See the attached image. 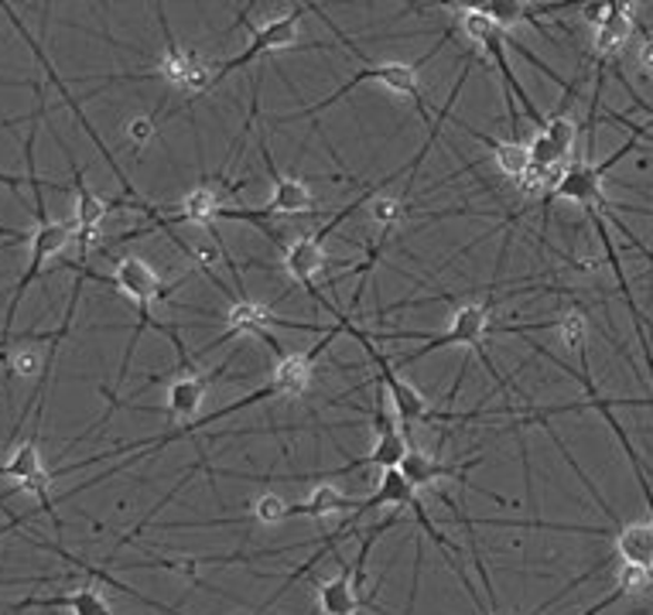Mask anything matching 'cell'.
<instances>
[{
    "mask_svg": "<svg viewBox=\"0 0 653 615\" xmlns=\"http://www.w3.org/2000/svg\"><path fill=\"white\" fill-rule=\"evenodd\" d=\"M458 28H462V34L465 38H473L476 44H483V52L493 59V66L499 69V76H503V82H506V107H509V120H513V127H517V103L524 107V113L537 123V130L544 127V117L537 113V107H534V100L524 92V86L517 82V76H513V69H509V62H506V31L486 14V11H469V14H462V21H458Z\"/></svg>",
    "mask_w": 653,
    "mask_h": 615,
    "instance_id": "obj_1",
    "label": "cell"
},
{
    "mask_svg": "<svg viewBox=\"0 0 653 615\" xmlns=\"http://www.w3.org/2000/svg\"><path fill=\"white\" fill-rule=\"evenodd\" d=\"M428 62V59H425ZM422 62V66H425ZM422 66H410V62H377V66H363L356 76H349V82H343L333 97H325V100H318L315 107H308V110H301L298 117H315V113H325L329 107H336L339 100H346L353 89H359L363 82H380V86H387L390 92H400V97H410V100H417L425 107V92H422V76H417V69Z\"/></svg>",
    "mask_w": 653,
    "mask_h": 615,
    "instance_id": "obj_2",
    "label": "cell"
},
{
    "mask_svg": "<svg viewBox=\"0 0 653 615\" xmlns=\"http://www.w3.org/2000/svg\"><path fill=\"white\" fill-rule=\"evenodd\" d=\"M264 165L274 178V188H270V202L264 209H222L219 219H244V222H264L270 216H305V212H315V196L311 188L301 181V178H291V175H281L274 168L267 148H264Z\"/></svg>",
    "mask_w": 653,
    "mask_h": 615,
    "instance_id": "obj_3",
    "label": "cell"
},
{
    "mask_svg": "<svg viewBox=\"0 0 653 615\" xmlns=\"http://www.w3.org/2000/svg\"><path fill=\"white\" fill-rule=\"evenodd\" d=\"M343 318V328L346 333H353L356 339H359V346L366 349V356L377 363V380L387 387V394H390V404H394V417L400 420V424H410V420H432V417H438L435 410H432V400L422 394V390H414L407 380H400L397 376V369H394V363L384 356V353H377L373 349V343L363 336V333H356V328L349 325V318L346 315H339Z\"/></svg>",
    "mask_w": 653,
    "mask_h": 615,
    "instance_id": "obj_4",
    "label": "cell"
},
{
    "mask_svg": "<svg viewBox=\"0 0 653 615\" xmlns=\"http://www.w3.org/2000/svg\"><path fill=\"white\" fill-rule=\"evenodd\" d=\"M165 34H168V31H165ZM155 76H158L161 82H168L171 89L185 92V97H202V92H209V89L216 86V69H212V62H209L202 52L185 49V44L171 41V34H168V49H165V56H161L158 66H155Z\"/></svg>",
    "mask_w": 653,
    "mask_h": 615,
    "instance_id": "obj_5",
    "label": "cell"
},
{
    "mask_svg": "<svg viewBox=\"0 0 653 615\" xmlns=\"http://www.w3.org/2000/svg\"><path fill=\"white\" fill-rule=\"evenodd\" d=\"M489 311H493V301H469L462 305L445 333L438 336H428L422 346H417V353L404 356L400 363H417V359H428L435 356L438 349H452V346H469V349H479L486 333H489Z\"/></svg>",
    "mask_w": 653,
    "mask_h": 615,
    "instance_id": "obj_6",
    "label": "cell"
},
{
    "mask_svg": "<svg viewBox=\"0 0 653 615\" xmlns=\"http://www.w3.org/2000/svg\"><path fill=\"white\" fill-rule=\"evenodd\" d=\"M633 148H636V140H626V145H623L620 151H613L602 165H588V161L568 165L565 175H562V181H557V188L551 192V202H554V199H568V202H578V206H585V209L605 206L602 178L610 175V171L616 168V161H623Z\"/></svg>",
    "mask_w": 653,
    "mask_h": 615,
    "instance_id": "obj_7",
    "label": "cell"
},
{
    "mask_svg": "<svg viewBox=\"0 0 653 615\" xmlns=\"http://www.w3.org/2000/svg\"><path fill=\"white\" fill-rule=\"evenodd\" d=\"M305 11H308V8H295V11H288V14H281V18H274V21H267V24H260V28H250L254 38H250L247 49H244L237 59H229V62H222V66L216 69V86L226 82L229 72H240L244 66H250L254 59H260L264 52H274V49H295V41H298V24H301V14H305Z\"/></svg>",
    "mask_w": 653,
    "mask_h": 615,
    "instance_id": "obj_8",
    "label": "cell"
},
{
    "mask_svg": "<svg viewBox=\"0 0 653 615\" xmlns=\"http://www.w3.org/2000/svg\"><path fill=\"white\" fill-rule=\"evenodd\" d=\"M339 333H346L343 318H339L336 328H329V336H325L311 353H281V349H277V363L270 369V387H274V394L277 397H301V394H308L311 384H315V359H318V353L329 349Z\"/></svg>",
    "mask_w": 653,
    "mask_h": 615,
    "instance_id": "obj_9",
    "label": "cell"
},
{
    "mask_svg": "<svg viewBox=\"0 0 653 615\" xmlns=\"http://www.w3.org/2000/svg\"><path fill=\"white\" fill-rule=\"evenodd\" d=\"M222 376V366L212 369V373H202L196 366H185L181 376H175V380L165 387V410L175 417V420H192L199 414V407L206 404L209 397V387Z\"/></svg>",
    "mask_w": 653,
    "mask_h": 615,
    "instance_id": "obj_10",
    "label": "cell"
},
{
    "mask_svg": "<svg viewBox=\"0 0 653 615\" xmlns=\"http://www.w3.org/2000/svg\"><path fill=\"white\" fill-rule=\"evenodd\" d=\"M72 178H76V216H72L76 244H79V260H86L92 244H97V236H100L107 216H110V209H113V202H107L100 192H92V188L82 181L79 168H72Z\"/></svg>",
    "mask_w": 653,
    "mask_h": 615,
    "instance_id": "obj_11",
    "label": "cell"
},
{
    "mask_svg": "<svg viewBox=\"0 0 653 615\" xmlns=\"http://www.w3.org/2000/svg\"><path fill=\"white\" fill-rule=\"evenodd\" d=\"M277 325L274 311L264 305V301H250V298H240L237 305H229L226 311V321H222V336L209 343V349H219L226 346L229 339H244V336H267V328Z\"/></svg>",
    "mask_w": 653,
    "mask_h": 615,
    "instance_id": "obj_12",
    "label": "cell"
},
{
    "mask_svg": "<svg viewBox=\"0 0 653 615\" xmlns=\"http://www.w3.org/2000/svg\"><path fill=\"white\" fill-rule=\"evenodd\" d=\"M407 455V432L397 428L394 417L387 414V404L377 400V442H373L369 455L359 458L356 465H366V468H397Z\"/></svg>",
    "mask_w": 653,
    "mask_h": 615,
    "instance_id": "obj_13",
    "label": "cell"
},
{
    "mask_svg": "<svg viewBox=\"0 0 653 615\" xmlns=\"http://www.w3.org/2000/svg\"><path fill=\"white\" fill-rule=\"evenodd\" d=\"M21 608H66V612H72V615H113L107 595H103L97 585H82V588H76V592L52 595V598H24V602H18L11 612H21Z\"/></svg>",
    "mask_w": 653,
    "mask_h": 615,
    "instance_id": "obj_14",
    "label": "cell"
},
{
    "mask_svg": "<svg viewBox=\"0 0 653 615\" xmlns=\"http://www.w3.org/2000/svg\"><path fill=\"white\" fill-rule=\"evenodd\" d=\"M285 270H288L291 280H298V284H305V288H311V284L325 270V250H321L318 236H298L295 244H288V250H285Z\"/></svg>",
    "mask_w": 653,
    "mask_h": 615,
    "instance_id": "obj_15",
    "label": "cell"
},
{
    "mask_svg": "<svg viewBox=\"0 0 653 615\" xmlns=\"http://www.w3.org/2000/svg\"><path fill=\"white\" fill-rule=\"evenodd\" d=\"M397 468L404 472L407 483L417 493H422V489H435V483H442V479H462V472L452 462H438L428 452H417V448H407V455H404V462Z\"/></svg>",
    "mask_w": 653,
    "mask_h": 615,
    "instance_id": "obj_16",
    "label": "cell"
},
{
    "mask_svg": "<svg viewBox=\"0 0 653 615\" xmlns=\"http://www.w3.org/2000/svg\"><path fill=\"white\" fill-rule=\"evenodd\" d=\"M359 499L343 493L339 486H315L301 503H291V516H311V519H325V516H339V513H356Z\"/></svg>",
    "mask_w": 653,
    "mask_h": 615,
    "instance_id": "obj_17",
    "label": "cell"
},
{
    "mask_svg": "<svg viewBox=\"0 0 653 615\" xmlns=\"http://www.w3.org/2000/svg\"><path fill=\"white\" fill-rule=\"evenodd\" d=\"M616 554L623 564L646 567L653 575V519H633L616 530Z\"/></svg>",
    "mask_w": 653,
    "mask_h": 615,
    "instance_id": "obj_18",
    "label": "cell"
},
{
    "mask_svg": "<svg viewBox=\"0 0 653 615\" xmlns=\"http://www.w3.org/2000/svg\"><path fill=\"white\" fill-rule=\"evenodd\" d=\"M359 605H363V598L356 592L353 567H343L339 575H333L329 582L318 585V608H321V615H356Z\"/></svg>",
    "mask_w": 653,
    "mask_h": 615,
    "instance_id": "obj_19",
    "label": "cell"
},
{
    "mask_svg": "<svg viewBox=\"0 0 653 615\" xmlns=\"http://www.w3.org/2000/svg\"><path fill=\"white\" fill-rule=\"evenodd\" d=\"M476 137L493 151V165H496L506 178L521 181V178L531 171V145H527V140H493V137H486V133H476Z\"/></svg>",
    "mask_w": 653,
    "mask_h": 615,
    "instance_id": "obj_20",
    "label": "cell"
},
{
    "mask_svg": "<svg viewBox=\"0 0 653 615\" xmlns=\"http://www.w3.org/2000/svg\"><path fill=\"white\" fill-rule=\"evenodd\" d=\"M222 196L212 185H196L189 196L178 206V222H192V226H212L222 212Z\"/></svg>",
    "mask_w": 653,
    "mask_h": 615,
    "instance_id": "obj_21",
    "label": "cell"
},
{
    "mask_svg": "<svg viewBox=\"0 0 653 615\" xmlns=\"http://www.w3.org/2000/svg\"><path fill=\"white\" fill-rule=\"evenodd\" d=\"M369 219L380 226V232L387 236L394 226H400L407 219V202L400 196H373L369 199Z\"/></svg>",
    "mask_w": 653,
    "mask_h": 615,
    "instance_id": "obj_22",
    "label": "cell"
},
{
    "mask_svg": "<svg viewBox=\"0 0 653 615\" xmlns=\"http://www.w3.org/2000/svg\"><path fill=\"white\" fill-rule=\"evenodd\" d=\"M551 140H554V145L557 148H562L568 158H572V151H575V140H578V123L568 117V110H562V107H557L551 117H544V127H541Z\"/></svg>",
    "mask_w": 653,
    "mask_h": 615,
    "instance_id": "obj_23",
    "label": "cell"
},
{
    "mask_svg": "<svg viewBox=\"0 0 653 615\" xmlns=\"http://www.w3.org/2000/svg\"><path fill=\"white\" fill-rule=\"evenodd\" d=\"M250 519H257L264 527H277V524H285V519H291V503H285V496H277V493H260L250 506Z\"/></svg>",
    "mask_w": 653,
    "mask_h": 615,
    "instance_id": "obj_24",
    "label": "cell"
},
{
    "mask_svg": "<svg viewBox=\"0 0 653 615\" xmlns=\"http://www.w3.org/2000/svg\"><path fill=\"white\" fill-rule=\"evenodd\" d=\"M486 14H489L503 31L517 28V24H524V21L534 24V14H531V8H527V0H489V4H486Z\"/></svg>",
    "mask_w": 653,
    "mask_h": 615,
    "instance_id": "obj_25",
    "label": "cell"
},
{
    "mask_svg": "<svg viewBox=\"0 0 653 615\" xmlns=\"http://www.w3.org/2000/svg\"><path fill=\"white\" fill-rule=\"evenodd\" d=\"M554 328H557V336H562L565 349H572V353H582L585 349V343H588V318L582 311L562 315Z\"/></svg>",
    "mask_w": 653,
    "mask_h": 615,
    "instance_id": "obj_26",
    "label": "cell"
},
{
    "mask_svg": "<svg viewBox=\"0 0 653 615\" xmlns=\"http://www.w3.org/2000/svg\"><path fill=\"white\" fill-rule=\"evenodd\" d=\"M650 582H653V575L646 572V567H636V564H623V567H620V575H616V585H620L626 595H636V592L650 588Z\"/></svg>",
    "mask_w": 653,
    "mask_h": 615,
    "instance_id": "obj_27",
    "label": "cell"
},
{
    "mask_svg": "<svg viewBox=\"0 0 653 615\" xmlns=\"http://www.w3.org/2000/svg\"><path fill=\"white\" fill-rule=\"evenodd\" d=\"M155 117H133L130 123H127V140H130V148L133 151H145L151 140H155Z\"/></svg>",
    "mask_w": 653,
    "mask_h": 615,
    "instance_id": "obj_28",
    "label": "cell"
},
{
    "mask_svg": "<svg viewBox=\"0 0 653 615\" xmlns=\"http://www.w3.org/2000/svg\"><path fill=\"white\" fill-rule=\"evenodd\" d=\"M636 62H640V69H643V72H650V76H653V34H646V38L640 41V49H636Z\"/></svg>",
    "mask_w": 653,
    "mask_h": 615,
    "instance_id": "obj_29",
    "label": "cell"
},
{
    "mask_svg": "<svg viewBox=\"0 0 653 615\" xmlns=\"http://www.w3.org/2000/svg\"><path fill=\"white\" fill-rule=\"evenodd\" d=\"M489 0H448V8L458 11V14H469V11H486Z\"/></svg>",
    "mask_w": 653,
    "mask_h": 615,
    "instance_id": "obj_30",
    "label": "cell"
},
{
    "mask_svg": "<svg viewBox=\"0 0 653 615\" xmlns=\"http://www.w3.org/2000/svg\"><path fill=\"white\" fill-rule=\"evenodd\" d=\"M489 615H506V612H496V608H493V612H489Z\"/></svg>",
    "mask_w": 653,
    "mask_h": 615,
    "instance_id": "obj_31",
    "label": "cell"
}]
</instances>
